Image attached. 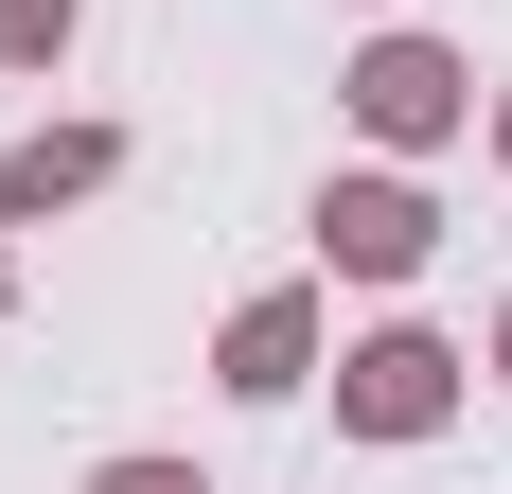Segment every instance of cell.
<instances>
[{"mask_svg":"<svg viewBox=\"0 0 512 494\" xmlns=\"http://www.w3.org/2000/svg\"><path fill=\"white\" fill-rule=\"evenodd\" d=\"M336 424H354V442H424V424H460V353L424 336V318L354 336V353H336Z\"/></svg>","mask_w":512,"mask_h":494,"instance_id":"cell-1","label":"cell"},{"mask_svg":"<svg viewBox=\"0 0 512 494\" xmlns=\"http://www.w3.org/2000/svg\"><path fill=\"white\" fill-rule=\"evenodd\" d=\"M336 89H354V124H371L389 159H424V142H460V124H477V71H460L442 36H371Z\"/></svg>","mask_w":512,"mask_h":494,"instance_id":"cell-2","label":"cell"},{"mask_svg":"<svg viewBox=\"0 0 512 494\" xmlns=\"http://www.w3.org/2000/svg\"><path fill=\"white\" fill-rule=\"evenodd\" d=\"M424 247H442V212H424L407 177H336V195H318V265H336V283H407Z\"/></svg>","mask_w":512,"mask_h":494,"instance_id":"cell-3","label":"cell"},{"mask_svg":"<svg viewBox=\"0 0 512 494\" xmlns=\"http://www.w3.org/2000/svg\"><path fill=\"white\" fill-rule=\"evenodd\" d=\"M212 389H248V406L318 389V300H301V283H265V300H230V336H212Z\"/></svg>","mask_w":512,"mask_h":494,"instance_id":"cell-4","label":"cell"},{"mask_svg":"<svg viewBox=\"0 0 512 494\" xmlns=\"http://www.w3.org/2000/svg\"><path fill=\"white\" fill-rule=\"evenodd\" d=\"M106 159H124L106 124H36V142L0 159V230H36V212H71V195H106Z\"/></svg>","mask_w":512,"mask_h":494,"instance_id":"cell-5","label":"cell"},{"mask_svg":"<svg viewBox=\"0 0 512 494\" xmlns=\"http://www.w3.org/2000/svg\"><path fill=\"white\" fill-rule=\"evenodd\" d=\"M71 18H89V0H0V53H18V71H53V53H71Z\"/></svg>","mask_w":512,"mask_h":494,"instance_id":"cell-6","label":"cell"},{"mask_svg":"<svg viewBox=\"0 0 512 494\" xmlns=\"http://www.w3.org/2000/svg\"><path fill=\"white\" fill-rule=\"evenodd\" d=\"M89 494H212V477H195V459H106Z\"/></svg>","mask_w":512,"mask_h":494,"instance_id":"cell-7","label":"cell"},{"mask_svg":"<svg viewBox=\"0 0 512 494\" xmlns=\"http://www.w3.org/2000/svg\"><path fill=\"white\" fill-rule=\"evenodd\" d=\"M495 389H512V318H495Z\"/></svg>","mask_w":512,"mask_h":494,"instance_id":"cell-8","label":"cell"},{"mask_svg":"<svg viewBox=\"0 0 512 494\" xmlns=\"http://www.w3.org/2000/svg\"><path fill=\"white\" fill-rule=\"evenodd\" d=\"M495 159H512V106H495Z\"/></svg>","mask_w":512,"mask_h":494,"instance_id":"cell-9","label":"cell"},{"mask_svg":"<svg viewBox=\"0 0 512 494\" xmlns=\"http://www.w3.org/2000/svg\"><path fill=\"white\" fill-rule=\"evenodd\" d=\"M0 300H18V265H0Z\"/></svg>","mask_w":512,"mask_h":494,"instance_id":"cell-10","label":"cell"}]
</instances>
